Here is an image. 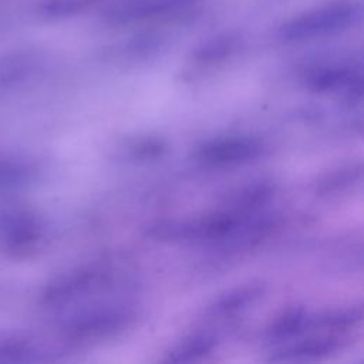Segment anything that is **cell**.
<instances>
[{"label":"cell","mask_w":364,"mask_h":364,"mask_svg":"<svg viewBox=\"0 0 364 364\" xmlns=\"http://www.w3.org/2000/svg\"><path fill=\"white\" fill-rule=\"evenodd\" d=\"M107 273L85 269L61 276L48 284L43 294V303L47 306H60L68 303L100 286H105Z\"/></svg>","instance_id":"6"},{"label":"cell","mask_w":364,"mask_h":364,"mask_svg":"<svg viewBox=\"0 0 364 364\" xmlns=\"http://www.w3.org/2000/svg\"><path fill=\"white\" fill-rule=\"evenodd\" d=\"M26 176V169L10 159H0V186L16 185Z\"/></svg>","instance_id":"12"},{"label":"cell","mask_w":364,"mask_h":364,"mask_svg":"<svg viewBox=\"0 0 364 364\" xmlns=\"http://www.w3.org/2000/svg\"><path fill=\"white\" fill-rule=\"evenodd\" d=\"M263 293L260 284H247L228 291L225 296H220L209 307L208 313L212 316H226L232 314L240 309H245L247 304H252Z\"/></svg>","instance_id":"7"},{"label":"cell","mask_w":364,"mask_h":364,"mask_svg":"<svg viewBox=\"0 0 364 364\" xmlns=\"http://www.w3.org/2000/svg\"><path fill=\"white\" fill-rule=\"evenodd\" d=\"M304 82L309 88L321 92L338 90L361 92V64L346 61L318 63L304 71Z\"/></svg>","instance_id":"3"},{"label":"cell","mask_w":364,"mask_h":364,"mask_svg":"<svg viewBox=\"0 0 364 364\" xmlns=\"http://www.w3.org/2000/svg\"><path fill=\"white\" fill-rule=\"evenodd\" d=\"M132 320V311L122 307L98 309L78 316L68 324V334L74 338H100L122 330Z\"/></svg>","instance_id":"4"},{"label":"cell","mask_w":364,"mask_h":364,"mask_svg":"<svg viewBox=\"0 0 364 364\" xmlns=\"http://www.w3.org/2000/svg\"><path fill=\"white\" fill-rule=\"evenodd\" d=\"M306 324H309V316L300 309H290L272 324L269 334L274 338H286L301 331Z\"/></svg>","instance_id":"11"},{"label":"cell","mask_w":364,"mask_h":364,"mask_svg":"<svg viewBox=\"0 0 364 364\" xmlns=\"http://www.w3.org/2000/svg\"><path fill=\"white\" fill-rule=\"evenodd\" d=\"M361 17V0H331L282 23L276 36L283 43L310 41L346 31Z\"/></svg>","instance_id":"1"},{"label":"cell","mask_w":364,"mask_h":364,"mask_svg":"<svg viewBox=\"0 0 364 364\" xmlns=\"http://www.w3.org/2000/svg\"><path fill=\"white\" fill-rule=\"evenodd\" d=\"M215 346V338L210 334H193L178 344L168 355V361H192L206 353H209Z\"/></svg>","instance_id":"10"},{"label":"cell","mask_w":364,"mask_h":364,"mask_svg":"<svg viewBox=\"0 0 364 364\" xmlns=\"http://www.w3.org/2000/svg\"><path fill=\"white\" fill-rule=\"evenodd\" d=\"M239 46V37L235 34H220L209 38L193 53V61L200 65H210L223 61L235 53Z\"/></svg>","instance_id":"8"},{"label":"cell","mask_w":364,"mask_h":364,"mask_svg":"<svg viewBox=\"0 0 364 364\" xmlns=\"http://www.w3.org/2000/svg\"><path fill=\"white\" fill-rule=\"evenodd\" d=\"M203 0H109L105 17L117 24L158 18L189 10Z\"/></svg>","instance_id":"2"},{"label":"cell","mask_w":364,"mask_h":364,"mask_svg":"<svg viewBox=\"0 0 364 364\" xmlns=\"http://www.w3.org/2000/svg\"><path fill=\"white\" fill-rule=\"evenodd\" d=\"M263 151L262 144L253 138L230 136L202 145L196 158L206 165H233L257 158Z\"/></svg>","instance_id":"5"},{"label":"cell","mask_w":364,"mask_h":364,"mask_svg":"<svg viewBox=\"0 0 364 364\" xmlns=\"http://www.w3.org/2000/svg\"><path fill=\"white\" fill-rule=\"evenodd\" d=\"M338 347V338L334 337H324V338H314L306 340L296 346H290L284 348L279 358L274 360H311L318 358L320 355H326L334 351Z\"/></svg>","instance_id":"9"}]
</instances>
